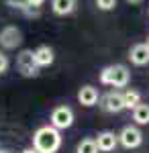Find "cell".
<instances>
[{"mask_svg":"<svg viewBox=\"0 0 149 153\" xmlns=\"http://www.w3.org/2000/svg\"><path fill=\"white\" fill-rule=\"evenodd\" d=\"M61 131H57L51 125H43L33 133V147L39 153H57L61 149Z\"/></svg>","mask_w":149,"mask_h":153,"instance_id":"obj_1","label":"cell"},{"mask_svg":"<svg viewBox=\"0 0 149 153\" xmlns=\"http://www.w3.org/2000/svg\"><path fill=\"white\" fill-rule=\"evenodd\" d=\"M98 80L102 86H110V88H127L131 84V71L123 63H110L102 68Z\"/></svg>","mask_w":149,"mask_h":153,"instance_id":"obj_2","label":"cell"},{"mask_svg":"<svg viewBox=\"0 0 149 153\" xmlns=\"http://www.w3.org/2000/svg\"><path fill=\"white\" fill-rule=\"evenodd\" d=\"M16 71L27 78V80H33L39 76V71L41 68L37 65V61H35V53L33 49H23V51H19V55H16Z\"/></svg>","mask_w":149,"mask_h":153,"instance_id":"obj_3","label":"cell"},{"mask_svg":"<svg viewBox=\"0 0 149 153\" xmlns=\"http://www.w3.org/2000/svg\"><path fill=\"white\" fill-rule=\"evenodd\" d=\"M74 120H76V114H74V110H72L68 104L55 106V108L51 110V114H49V125L55 127L57 131L72 129V127H74Z\"/></svg>","mask_w":149,"mask_h":153,"instance_id":"obj_4","label":"cell"},{"mask_svg":"<svg viewBox=\"0 0 149 153\" xmlns=\"http://www.w3.org/2000/svg\"><path fill=\"white\" fill-rule=\"evenodd\" d=\"M23 43V31L16 25H6L0 29V47L4 51H12V49L21 47Z\"/></svg>","mask_w":149,"mask_h":153,"instance_id":"obj_5","label":"cell"},{"mask_svg":"<svg viewBox=\"0 0 149 153\" xmlns=\"http://www.w3.org/2000/svg\"><path fill=\"white\" fill-rule=\"evenodd\" d=\"M100 108H102L104 112H108V114H118V112L127 110L123 92L110 90V92H106L104 96H100Z\"/></svg>","mask_w":149,"mask_h":153,"instance_id":"obj_6","label":"cell"},{"mask_svg":"<svg viewBox=\"0 0 149 153\" xmlns=\"http://www.w3.org/2000/svg\"><path fill=\"white\" fill-rule=\"evenodd\" d=\"M118 143L125 149H137V147L143 145V133L137 125H127L118 133Z\"/></svg>","mask_w":149,"mask_h":153,"instance_id":"obj_7","label":"cell"},{"mask_svg":"<svg viewBox=\"0 0 149 153\" xmlns=\"http://www.w3.org/2000/svg\"><path fill=\"white\" fill-rule=\"evenodd\" d=\"M94 139H96V145H98L100 153H110L121 145V143H118V135H116L115 131H108V129L100 131Z\"/></svg>","mask_w":149,"mask_h":153,"instance_id":"obj_8","label":"cell"},{"mask_svg":"<svg viewBox=\"0 0 149 153\" xmlns=\"http://www.w3.org/2000/svg\"><path fill=\"white\" fill-rule=\"evenodd\" d=\"M78 102L86 108H92L100 102V92L98 88H94L92 84H84L80 90H78Z\"/></svg>","mask_w":149,"mask_h":153,"instance_id":"obj_9","label":"cell"},{"mask_svg":"<svg viewBox=\"0 0 149 153\" xmlns=\"http://www.w3.org/2000/svg\"><path fill=\"white\" fill-rule=\"evenodd\" d=\"M129 59H131V63L137 65V68L149 65V47H147V43H135L133 47L129 49Z\"/></svg>","mask_w":149,"mask_h":153,"instance_id":"obj_10","label":"cell"},{"mask_svg":"<svg viewBox=\"0 0 149 153\" xmlns=\"http://www.w3.org/2000/svg\"><path fill=\"white\" fill-rule=\"evenodd\" d=\"M33 53H35V61H37L39 68H49L55 61V51L49 45H39L37 49H33Z\"/></svg>","mask_w":149,"mask_h":153,"instance_id":"obj_11","label":"cell"},{"mask_svg":"<svg viewBox=\"0 0 149 153\" xmlns=\"http://www.w3.org/2000/svg\"><path fill=\"white\" fill-rule=\"evenodd\" d=\"M78 8V0H51V12L55 16H69Z\"/></svg>","mask_w":149,"mask_h":153,"instance_id":"obj_12","label":"cell"},{"mask_svg":"<svg viewBox=\"0 0 149 153\" xmlns=\"http://www.w3.org/2000/svg\"><path fill=\"white\" fill-rule=\"evenodd\" d=\"M133 120H135V125L141 127V125H149V104H137L133 110Z\"/></svg>","mask_w":149,"mask_h":153,"instance_id":"obj_13","label":"cell"},{"mask_svg":"<svg viewBox=\"0 0 149 153\" xmlns=\"http://www.w3.org/2000/svg\"><path fill=\"white\" fill-rule=\"evenodd\" d=\"M76 153H100V149H98L94 137H86L76 145Z\"/></svg>","mask_w":149,"mask_h":153,"instance_id":"obj_14","label":"cell"},{"mask_svg":"<svg viewBox=\"0 0 149 153\" xmlns=\"http://www.w3.org/2000/svg\"><path fill=\"white\" fill-rule=\"evenodd\" d=\"M123 96H125V106H127V110H133L137 104H141V94H139L137 90H125L123 92Z\"/></svg>","mask_w":149,"mask_h":153,"instance_id":"obj_15","label":"cell"},{"mask_svg":"<svg viewBox=\"0 0 149 153\" xmlns=\"http://www.w3.org/2000/svg\"><path fill=\"white\" fill-rule=\"evenodd\" d=\"M116 2L118 0H96V6H98V10H102V12H110L116 8Z\"/></svg>","mask_w":149,"mask_h":153,"instance_id":"obj_16","label":"cell"},{"mask_svg":"<svg viewBox=\"0 0 149 153\" xmlns=\"http://www.w3.org/2000/svg\"><path fill=\"white\" fill-rule=\"evenodd\" d=\"M8 6H12V8H16V10H21V12H27L31 6H29V2L27 0H4Z\"/></svg>","mask_w":149,"mask_h":153,"instance_id":"obj_17","label":"cell"},{"mask_svg":"<svg viewBox=\"0 0 149 153\" xmlns=\"http://www.w3.org/2000/svg\"><path fill=\"white\" fill-rule=\"evenodd\" d=\"M8 68H10V59H8V55H6L4 51H0V76L6 74Z\"/></svg>","mask_w":149,"mask_h":153,"instance_id":"obj_18","label":"cell"},{"mask_svg":"<svg viewBox=\"0 0 149 153\" xmlns=\"http://www.w3.org/2000/svg\"><path fill=\"white\" fill-rule=\"evenodd\" d=\"M27 2H29L31 8H41V6L45 4V0H27Z\"/></svg>","mask_w":149,"mask_h":153,"instance_id":"obj_19","label":"cell"},{"mask_svg":"<svg viewBox=\"0 0 149 153\" xmlns=\"http://www.w3.org/2000/svg\"><path fill=\"white\" fill-rule=\"evenodd\" d=\"M131 6H139V4H143V0H127Z\"/></svg>","mask_w":149,"mask_h":153,"instance_id":"obj_20","label":"cell"},{"mask_svg":"<svg viewBox=\"0 0 149 153\" xmlns=\"http://www.w3.org/2000/svg\"><path fill=\"white\" fill-rule=\"evenodd\" d=\"M21 153H39V151H37L35 147H27V149H23V151H21Z\"/></svg>","mask_w":149,"mask_h":153,"instance_id":"obj_21","label":"cell"},{"mask_svg":"<svg viewBox=\"0 0 149 153\" xmlns=\"http://www.w3.org/2000/svg\"><path fill=\"white\" fill-rule=\"evenodd\" d=\"M0 153H12L10 149H0Z\"/></svg>","mask_w":149,"mask_h":153,"instance_id":"obj_22","label":"cell"},{"mask_svg":"<svg viewBox=\"0 0 149 153\" xmlns=\"http://www.w3.org/2000/svg\"><path fill=\"white\" fill-rule=\"evenodd\" d=\"M145 43H147V47H149V35H147V41H145Z\"/></svg>","mask_w":149,"mask_h":153,"instance_id":"obj_23","label":"cell"},{"mask_svg":"<svg viewBox=\"0 0 149 153\" xmlns=\"http://www.w3.org/2000/svg\"><path fill=\"white\" fill-rule=\"evenodd\" d=\"M0 149H2V147H0Z\"/></svg>","mask_w":149,"mask_h":153,"instance_id":"obj_24","label":"cell"}]
</instances>
